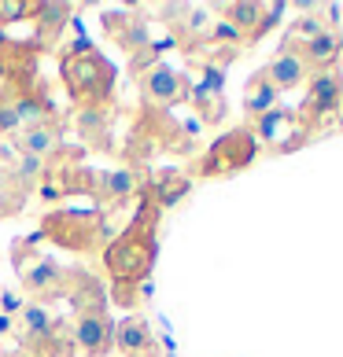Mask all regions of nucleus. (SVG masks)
<instances>
[{
    "label": "nucleus",
    "instance_id": "nucleus-1",
    "mask_svg": "<svg viewBox=\"0 0 343 357\" xmlns=\"http://www.w3.org/2000/svg\"><path fill=\"white\" fill-rule=\"evenodd\" d=\"M159 214H163L159 203L148 195V199L140 203L137 218L103 247V269H108V276L115 280V287H133L152 273V266H155V225H159Z\"/></svg>",
    "mask_w": 343,
    "mask_h": 357
},
{
    "label": "nucleus",
    "instance_id": "nucleus-2",
    "mask_svg": "<svg viewBox=\"0 0 343 357\" xmlns=\"http://www.w3.org/2000/svg\"><path fill=\"white\" fill-rule=\"evenodd\" d=\"M59 77L67 85L71 100L78 107H103L115 92V67L100 48L89 41H78L67 56L59 59Z\"/></svg>",
    "mask_w": 343,
    "mask_h": 357
},
{
    "label": "nucleus",
    "instance_id": "nucleus-3",
    "mask_svg": "<svg viewBox=\"0 0 343 357\" xmlns=\"http://www.w3.org/2000/svg\"><path fill=\"white\" fill-rule=\"evenodd\" d=\"M41 236L63 250H92L103 236L100 210H59L41 221Z\"/></svg>",
    "mask_w": 343,
    "mask_h": 357
},
{
    "label": "nucleus",
    "instance_id": "nucleus-4",
    "mask_svg": "<svg viewBox=\"0 0 343 357\" xmlns=\"http://www.w3.org/2000/svg\"><path fill=\"white\" fill-rule=\"evenodd\" d=\"M251 158H255V137L247 133V129H236V133H226V137L214 140V148L207 151L203 174L207 177L233 174V169H244Z\"/></svg>",
    "mask_w": 343,
    "mask_h": 357
},
{
    "label": "nucleus",
    "instance_id": "nucleus-5",
    "mask_svg": "<svg viewBox=\"0 0 343 357\" xmlns=\"http://www.w3.org/2000/svg\"><path fill=\"white\" fill-rule=\"evenodd\" d=\"M19 280L26 287V295H34V298H59V295H67L71 273L52 255H34L30 266H19Z\"/></svg>",
    "mask_w": 343,
    "mask_h": 357
},
{
    "label": "nucleus",
    "instance_id": "nucleus-6",
    "mask_svg": "<svg viewBox=\"0 0 343 357\" xmlns=\"http://www.w3.org/2000/svg\"><path fill=\"white\" fill-rule=\"evenodd\" d=\"M140 92H144V103L152 107H174V103L189 100V82L166 63H152L148 70L140 74Z\"/></svg>",
    "mask_w": 343,
    "mask_h": 357
},
{
    "label": "nucleus",
    "instance_id": "nucleus-7",
    "mask_svg": "<svg viewBox=\"0 0 343 357\" xmlns=\"http://www.w3.org/2000/svg\"><path fill=\"white\" fill-rule=\"evenodd\" d=\"M343 111V82H340V74H318L310 82V92H307V100H302V111L295 114L302 126L307 122H325L328 114H336Z\"/></svg>",
    "mask_w": 343,
    "mask_h": 357
},
{
    "label": "nucleus",
    "instance_id": "nucleus-8",
    "mask_svg": "<svg viewBox=\"0 0 343 357\" xmlns=\"http://www.w3.org/2000/svg\"><path fill=\"white\" fill-rule=\"evenodd\" d=\"M302 122L292 114V111H270V114H262L255 118V129H251V137H258L262 144H270V148L277 151H292L295 144H302Z\"/></svg>",
    "mask_w": 343,
    "mask_h": 357
},
{
    "label": "nucleus",
    "instance_id": "nucleus-9",
    "mask_svg": "<svg viewBox=\"0 0 343 357\" xmlns=\"http://www.w3.org/2000/svg\"><path fill=\"white\" fill-rule=\"evenodd\" d=\"M74 342L85 357H103L115 350V324L103 313H82L74 324Z\"/></svg>",
    "mask_w": 343,
    "mask_h": 357
},
{
    "label": "nucleus",
    "instance_id": "nucleus-10",
    "mask_svg": "<svg viewBox=\"0 0 343 357\" xmlns=\"http://www.w3.org/2000/svg\"><path fill=\"white\" fill-rule=\"evenodd\" d=\"M115 347L122 350L126 357H152V354H155L152 324L144 321V317H126V321H118V328H115Z\"/></svg>",
    "mask_w": 343,
    "mask_h": 357
},
{
    "label": "nucleus",
    "instance_id": "nucleus-11",
    "mask_svg": "<svg viewBox=\"0 0 343 357\" xmlns=\"http://www.w3.org/2000/svg\"><path fill=\"white\" fill-rule=\"evenodd\" d=\"M103 26H108V33L115 37V41H122L129 52H137L140 48H155L152 45V22L148 19H133V15H115V11H108L103 15Z\"/></svg>",
    "mask_w": 343,
    "mask_h": 357
},
{
    "label": "nucleus",
    "instance_id": "nucleus-12",
    "mask_svg": "<svg viewBox=\"0 0 343 357\" xmlns=\"http://www.w3.org/2000/svg\"><path fill=\"white\" fill-rule=\"evenodd\" d=\"M262 74H266V82L277 92H288V89H295V85H302L310 77L307 63H302L299 56H292V52H277V56L270 59V67L262 70Z\"/></svg>",
    "mask_w": 343,
    "mask_h": 357
},
{
    "label": "nucleus",
    "instance_id": "nucleus-13",
    "mask_svg": "<svg viewBox=\"0 0 343 357\" xmlns=\"http://www.w3.org/2000/svg\"><path fill=\"white\" fill-rule=\"evenodd\" d=\"M343 56V41H340V33L336 30H325L321 37H314V41L302 48V63H307V70H318V74H328L340 63Z\"/></svg>",
    "mask_w": 343,
    "mask_h": 357
},
{
    "label": "nucleus",
    "instance_id": "nucleus-14",
    "mask_svg": "<svg viewBox=\"0 0 343 357\" xmlns=\"http://www.w3.org/2000/svg\"><path fill=\"white\" fill-rule=\"evenodd\" d=\"M140 188V177L133 174V169H108V174H100L96 177V195L100 199H108V203H126V199H133Z\"/></svg>",
    "mask_w": 343,
    "mask_h": 357
},
{
    "label": "nucleus",
    "instance_id": "nucleus-15",
    "mask_svg": "<svg viewBox=\"0 0 343 357\" xmlns=\"http://www.w3.org/2000/svg\"><path fill=\"white\" fill-rule=\"evenodd\" d=\"M189 100H192L196 114H200L207 126H218L221 118H226V96H221V85H207V82H200V85L189 92Z\"/></svg>",
    "mask_w": 343,
    "mask_h": 357
},
{
    "label": "nucleus",
    "instance_id": "nucleus-16",
    "mask_svg": "<svg viewBox=\"0 0 343 357\" xmlns=\"http://www.w3.org/2000/svg\"><path fill=\"white\" fill-rule=\"evenodd\" d=\"M221 11H226V22L236 33L247 37V41H255V33L262 26V4L258 0H236V4H226Z\"/></svg>",
    "mask_w": 343,
    "mask_h": 357
},
{
    "label": "nucleus",
    "instance_id": "nucleus-17",
    "mask_svg": "<svg viewBox=\"0 0 343 357\" xmlns=\"http://www.w3.org/2000/svg\"><path fill=\"white\" fill-rule=\"evenodd\" d=\"M56 144H59V133L52 126H30V129H19V137H15V148L22 155H37V158H45L48 151H56Z\"/></svg>",
    "mask_w": 343,
    "mask_h": 357
},
{
    "label": "nucleus",
    "instance_id": "nucleus-18",
    "mask_svg": "<svg viewBox=\"0 0 343 357\" xmlns=\"http://www.w3.org/2000/svg\"><path fill=\"white\" fill-rule=\"evenodd\" d=\"M277 100H281V92H277V89L266 82V74H255L251 85H247V92H244V107H247V114H255V118L270 114V111H277Z\"/></svg>",
    "mask_w": 343,
    "mask_h": 357
},
{
    "label": "nucleus",
    "instance_id": "nucleus-19",
    "mask_svg": "<svg viewBox=\"0 0 343 357\" xmlns=\"http://www.w3.org/2000/svg\"><path fill=\"white\" fill-rule=\"evenodd\" d=\"M325 30H328V26H325V19H318V15H302V19H295L292 26H288V33H284V52L302 56V48H307L314 37H321Z\"/></svg>",
    "mask_w": 343,
    "mask_h": 357
},
{
    "label": "nucleus",
    "instance_id": "nucleus-20",
    "mask_svg": "<svg viewBox=\"0 0 343 357\" xmlns=\"http://www.w3.org/2000/svg\"><path fill=\"white\" fill-rule=\"evenodd\" d=\"M181 37L189 45H210V33H214V22L218 19H210V11L207 8H181Z\"/></svg>",
    "mask_w": 343,
    "mask_h": 357
},
{
    "label": "nucleus",
    "instance_id": "nucleus-21",
    "mask_svg": "<svg viewBox=\"0 0 343 357\" xmlns=\"http://www.w3.org/2000/svg\"><path fill=\"white\" fill-rule=\"evenodd\" d=\"M189 177H181V174H174V169H166V174H159V181H155V188L148 192L155 203H159V210H166V206H174V203H181L184 195H189Z\"/></svg>",
    "mask_w": 343,
    "mask_h": 357
},
{
    "label": "nucleus",
    "instance_id": "nucleus-22",
    "mask_svg": "<svg viewBox=\"0 0 343 357\" xmlns=\"http://www.w3.org/2000/svg\"><path fill=\"white\" fill-rule=\"evenodd\" d=\"M19 324L26 332V342H34V347H41V342L52 339V321L41 306H22L19 310Z\"/></svg>",
    "mask_w": 343,
    "mask_h": 357
},
{
    "label": "nucleus",
    "instance_id": "nucleus-23",
    "mask_svg": "<svg viewBox=\"0 0 343 357\" xmlns=\"http://www.w3.org/2000/svg\"><path fill=\"white\" fill-rule=\"evenodd\" d=\"M30 11H34V4H26V0H0V26L30 19Z\"/></svg>",
    "mask_w": 343,
    "mask_h": 357
},
{
    "label": "nucleus",
    "instance_id": "nucleus-24",
    "mask_svg": "<svg viewBox=\"0 0 343 357\" xmlns=\"http://www.w3.org/2000/svg\"><path fill=\"white\" fill-rule=\"evenodd\" d=\"M30 15H37L45 26H63V22H67V15H71V8L67 4H34Z\"/></svg>",
    "mask_w": 343,
    "mask_h": 357
},
{
    "label": "nucleus",
    "instance_id": "nucleus-25",
    "mask_svg": "<svg viewBox=\"0 0 343 357\" xmlns=\"http://www.w3.org/2000/svg\"><path fill=\"white\" fill-rule=\"evenodd\" d=\"M22 122H19V111H15V100H0V133H19Z\"/></svg>",
    "mask_w": 343,
    "mask_h": 357
},
{
    "label": "nucleus",
    "instance_id": "nucleus-26",
    "mask_svg": "<svg viewBox=\"0 0 343 357\" xmlns=\"http://www.w3.org/2000/svg\"><path fill=\"white\" fill-rule=\"evenodd\" d=\"M19 174H22V177H41V174H45V158H37V155H22Z\"/></svg>",
    "mask_w": 343,
    "mask_h": 357
},
{
    "label": "nucleus",
    "instance_id": "nucleus-27",
    "mask_svg": "<svg viewBox=\"0 0 343 357\" xmlns=\"http://www.w3.org/2000/svg\"><path fill=\"white\" fill-rule=\"evenodd\" d=\"M11 324H15V321H11L8 313H0V335H4V332H11Z\"/></svg>",
    "mask_w": 343,
    "mask_h": 357
},
{
    "label": "nucleus",
    "instance_id": "nucleus-28",
    "mask_svg": "<svg viewBox=\"0 0 343 357\" xmlns=\"http://www.w3.org/2000/svg\"><path fill=\"white\" fill-rule=\"evenodd\" d=\"M340 129H343V114H340Z\"/></svg>",
    "mask_w": 343,
    "mask_h": 357
}]
</instances>
